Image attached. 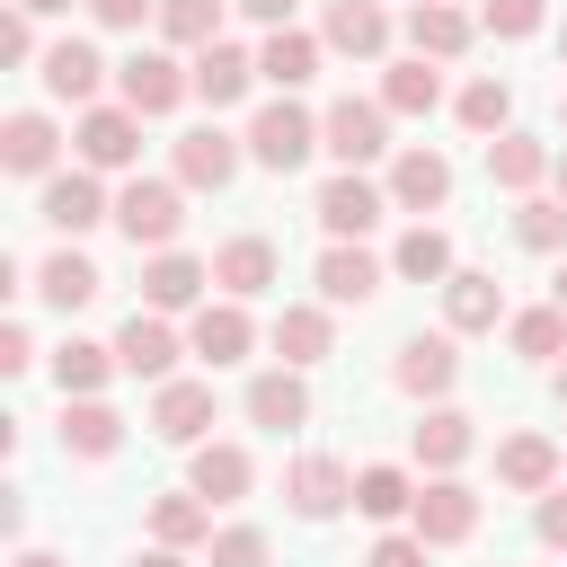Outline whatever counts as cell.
<instances>
[{"label": "cell", "mask_w": 567, "mask_h": 567, "mask_svg": "<svg viewBox=\"0 0 567 567\" xmlns=\"http://www.w3.org/2000/svg\"><path fill=\"white\" fill-rule=\"evenodd\" d=\"M186 97H195V62H177L168 44H142V53L115 62V106H133L142 124L151 115H177Z\"/></svg>", "instance_id": "1"}, {"label": "cell", "mask_w": 567, "mask_h": 567, "mask_svg": "<svg viewBox=\"0 0 567 567\" xmlns=\"http://www.w3.org/2000/svg\"><path fill=\"white\" fill-rule=\"evenodd\" d=\"M115 230L133 239V248H177V230H186V186L177 177H124L115 186Z\"/></svg>", "instance_id": "2"}, {"label": "cell", "mask_w": 567, "mask_h": 567, "mask_svg": "<svg viewBox=\"0 0 567 567\" xmlns=\"http://www.w3.org/2000/svg\"><path fill=\"white\" fill-rule=\"evenodd\" d=\"M310 151H319V115H310L301 97H266V106L248 115V159H257V168L292 177Z\"/></svg>", "instance_id": "3"}, {"label": "cell", "mask_w": 567, "mask_h": 567, "mask_svg": "<svg viewBox=\"0 0 567 567\" xmlns=\"http://www.w3.org/2000/svg\"><path fill=\"white\" fill-rule=\"evenodd\" d=\"M319 151H328L337 168H372V159L390 151V106H381V97H337V106L319 115Z\"/></svg>", "instance_id": "4"}, {"label": "cell", "mask_w": 567, "mask_h": 567, "mask_svg": "<svg viewBox=\"0 0 567 567\" xmlns=\"http://www.w3.org/2000/svg\"><path fill=\"white\" fill-rule=\"evenodd\" d=\"M71 151H80V168H97V177H133V159H142V115L97 97V106L71 124Z\"/></svg>", "instance_id": "5"}, {"label": "cell", "mask_w": 567, "mask_h": 567, "mask_svg": "<svg viewBox=\"0 0 567 567\" xmlns=\"http://www.w3.org/2000/svg\"><path fill=\"white\" fill-rule=\"evenodd\" d=\"M239 159H248V133L195 124V133H177V151H168V177H177V186H195V195H221V186L239 177Z\"/></svg>", "instance_id": "6"}, {"label": "cell", "mask_w": 567, "mask_h": 567, "mask_svg": "<svg viewBox=\"0 0 567 567\" xmlns=\"http://www.w3.org/2000/svg\"><path fill=\"white\" fill-rule=\"evenodd\" d=\"M461 381V337L452 328H434V337H408L399 354H390V390L399 399H425V408H443V390Z\"/></svg>", "instance_id": "7"}, {"label": "cell", "mask_w": 567, "mask_h": 567, "mask_svg": "<svg viewBox=\"0 0 567 567\" xmlns=\"http://www.w3.org/2000/svg\"><path fill=\"white\" fill-rule=\"evenodd\" d=\"M284 505H292L301 523H337V514L354 505V470H346L337 452H292V470H284Z\"/></svg>", "instance_id": "8"}, {"label": "cell", "mask_w": 567, "mask_h": 567, "mask_svg": "<svg viewBox=\"0 0 567 567\" xmlns=\"http://www.w3.org/2000/svg\"><path fill=\"white\" fill-rule=\"evenodd\" d=\"M35 80H44V97L53 106H97V89L115 80V62H97V44L89 35H62V44H44V62H35Z\"/></svg>", "instance_id": "9"}, {"label": "cell", "mask_w": 567, "mask_h": 567, "mask_svg": "<svg viewBox=\"0 0 567 567\" xmlns=\"http://www.w3.org/2000/svg\"><path fill=\"white\" fill-rule=\"evenodd\" d=\"M310 284H319V301H328V310H363V301L390 284V266H381L363 239H328V248H319V266H310Z\"/></svg>", "instance_id": "10"}, {"label": "cell", "mask_w": 567, "mask_h": 567, "mask_svg": "<svg viewBox=\"0 0 567 567\" xmlns=\"http://www.w3.org/2000/svg\"><path fill=\"white\" fill-rule=\"evenodd\" d=\"M35 213H44V221H53L62 239H80V230L115 221V195H106V177H97V168H62V177H44Z\"/></svg>", "instance_id": "11"}, {"label": "cell", "mask_w": 567, "mask_h": 567, "mask_svg": "<svg viewBox=\"0 0 567 567\" xmlns=\"http://www.w3.org/2000/svg\"><path fill=\"white\" fill-rule=\"evenodd\" d=\"M204 292H213V266L204 257H186V248H159V257H142V310H159V319H195L204 310Z\"/></svg>", "instance_id": "12"}, {"label": "cell", "mask_w": 567, "mask_h": 567, "mask_svg": "<svg viewBox=\"0 0 567 567\" xmlns=\"http://www.w3.org/2000/svg\"><path fill=\"white\" fill-rule=\"evenodd\" d=\"M408 532H416L425 549H461V540L478 532V487H461V478H425V487H416Z\"/></svg>", "instance_id": "13"}, {"label": "cell", "mask_w": 567, "mask_h": 567, "mask_svg": "<svg viewBox=\"0 0 567 567\" xmlns=\"http://www.w3.org/2000/svg\"><path fill=\"white\" fill-rule=\"evenodd\" d=\"M310 213H319V230H328V239H363V230L390 213V186H372L363 168H337V177L319 186V204H310Z\"/></svg>", "instance_id": "14"}, {"label": "cell", "mask_w": 567, "mask_h": 567, "mask_svg": "<svg viewBox=\"0 0 567 567\" xmlns=\"http://www.w3.org/2000/svg\"><path fill=\"white\" fill-rule=\"evenodd\" d=\"M275 275H284V257H275L266 230H239V239L213 248V292L221 301H257V292H275Z\"/></svg>", "instance_id": "15"}, {"label": "cell", "mask_w": 567, "mask_h": 567, "mask_svg": "<svg viewBox=\"0 0 567 567\" xmlns=\"http://www.w3.org/2000/svg\"><path fill=\"white\" fill-rule=\"evenodd\" d=\"M177 354H186V337H177L159 310H133V319L115 328V363H124L133 381H151V390H159V381H177Z\"/></svg>", "instance_id": "16"}, {"label": "cell", "mask_w": 567, "mask_h": 567, "mask_svg": "<svg viewBox=\"0 0 567 567\" xmlns=\"http://www.w3.org/2000/svg\"><path fill=\"white\" fill-rule=\"evenodd\" d=\"M53 159H62V124H53L44 106H18V115L0 124V168H9V177H35V186H44V177H62Z\"/></svg>", "instance_id": "17"}, {"label": "cell", "mask_w": 567, "mask_h": 567, "mask_svg": "<svg viewBox=\"0 0 567 567\" xmlns=\"http://www.w3.org/2000/svg\"><path fill=\"white\" fill-rule=\"evenodd\" d=\"M452 204V159L443 151H425V142H408L399 159H390V213H443Z\"/></svg>", "instance_id": "18"}, {"label": "cell", "mask_w": 567, "mask_h": 567, "mask_svg": "<svg viewBox=\"0 0 567 567\" xmlns=\"http://www.w3.org/2000/svg\"><path fill=\"white\" fill-rule=\"evenodd\" d=\"M248 346H257V319H248V301H204V310L186 319V354H195L204 372L239 363Z\"/></svg>", "instance_id": "19"}, {"label": "cell", "mask_w": 567, "mask_h": 567, "mask_svg": "<svg viewBox=\"0 0 567 567\" xmlns=\"http://www.w3.org/2000/svg\"><path fill=\"white\" fill-rule=\"evenodd\" d=\"M408 452H416V470H425V478H452V470L478 452V416H461V408L443 399V408H425V416H416Z\"/></svg>", "instance_id": "20"}, {"label": "cell", "mask_w": 567, "mask_h": 567, "mask_svg": "<svg viewBox=\"0 0 567 567\" xmlns=\"http://www.w3.org/2000/svg\"><path fill=\"white\" fill-rule=\"evenodd\" d=\"M266 346H275L292 372H310V363H328V346H337V310H328V301H284L275 328H266Z\"/></svg>", "instance_id": "21"}, {"label": "cell", "mask_w": 567, "mask_h": 567, "mask_svg": "<svg viewBox=\"0 0 567 567\" xmlns=\"http://www.w3.org/2000/svg\"><path fill=\"white\" fill-rule=\"evenodd\" d=\"M239 408H248V425H266V434H292V425H310V381H301L292 363H266V372L239 390Z\"/></svg>", "instance_id": "22"}, {"label": "cell", "mask_w": 567, "mask_h": 567, "mask_svg": "<svg viewBox=\"0 0 567 567\" xmlns=\"http://www.w3.org/2000/svg\"><path fill=\"white\" fill-rule=\"evenodd\" d=\"M151 434L159 443H213V381H159L151 390Z\"/></svg>", "instance_id": "23"}, {"label": "cell", "mask_w": 567, "mask_h": 567, "mask_svg": "<svg viewBox=\"0 0 567 567\" xmlns=\"http://www.w3.org/2000/svg\"><path fill=\"white\" fill-rule=\"evenodd\" d=\"M549 168H558V151H549L540 133H523V124L487 142V186H505V195H540Z\"/></svg>", "instance_id": "24"}, {"label": "cell", "mask_w": 567, "mask_h": 567, "mask_svg": "<svg viewBox=\"0 0 567 567\" xmlns=\"http://www.w3.org/2000/svg\"><path fill=\"white\" fill-rule=\"evenodd\" d=\"M496 319H514V310H505V284H496L487 266H461V275L443 284V328H452V337H487Z\"/></svg>", "instance_id": "25"}, {"label": "cell", "mask_w": 567, "mask_h": 567, "mask_svg": "<svg viewBox=\"0 0 567 567\" xmlns=\"http://www.w3.org/2000/svg\"><path fill=\"white\" fill-rule=\"evenodd\" d=\"M558 470H567V452H558L549 434H532V425L496 443V478H505L514 496H549V487H558Z\"/></svg>", "instance_id": "26"}, {"label": "cell", "mask_w": 567, "mask_h": 567, "mask_svg": "<svg viewBox=\"0 0 567 567\" xmlns=\"http://www.w3.org/2000/svg\"><path fill=\"white\" fill-rule=\"evenodd\" d=\"M319 44H328V53H354V62H381V53H390V18H381V0H328Z\"/></svg>", "instance_id": "27"}, {"label": "cell", "mask_w": 567, "mask_h": 567, "mask_svg": "<svg viewBox=\"0 0 567 567\" xmlns=\"http://www.w3.org/2000/svg\"><path fill=\"white\" fill-rule=\"evenodd\" d=\"M470 35H478V27H470L461 0H416V9H408V53H425V62H461Z\"/></svg>", "instance_id": "28"}, {"label": "cell", "mask_w": 567, "mask_h": 567, "mask_svg": "<svg viewBox=\"0 0 567 567\" xmlns=\"http://www.w3.org/2000/svg\"><path fill=\"white\" fill-rule=\"evenodd\" d=\"M248 89H257V53H248V44H230V35H221V44H204V53H195V97H204L213 115H221V106H239Z\"/></svg>", "instance_id": "29"}, {"label": "cell", "mask_w": 567, "mask_h": 567, "mask_svg": "<svg viewBox=\"0 0 567 567\" xmlns=\"http://www.w3.org/2000/svg\"><path fill=\"white\" fill-rule=\"evenodd\" d=\"M186 487H195L204 505H239V496L257 487V461H248L239 443H195V461H186Z\"/></svg>", "instance_id": "30"}, {"label": "cell", "mask_w": 567, "mask_h": 567, "mask_svg": "<svg viewBox=\"0 0 567 567\" xmlns=\"http://www.w3.org/2000/svg\"><path fill=\"white\" fill-rule=\"evenodd\" d=\"M97 284H106V275H97V266H89L71 239H62V248L35 266V301H44V310H62V319H71V310H89V301H97Z\"/></svg>", "instance_id": "31"}, {"label": "cell", "mask_w": 567, "mask_h": 567, "mask_svg": "<svg viewBox=\"0 0 567 567\" xmlns=\"http://www.w3.org/2000/svg\"><path fill=\"white\" fill-rule=\"evenodd\" d=\"M115 372H124V363H115V346H97V337H62V346H53V390H62V399H106Z\"/></svg>", "instance_id": "32"}, {"label": "cell", "mask_w": 567, "mask_h": 567, "mask_svg": "<svg viewBox=\"0 0 567 567\" xmlns=\"http://www.w3.org/2000/svg\"><path fill=\"white\" fill-rule=\"evenodd\" d=\"M62 452L71 461H115L124 452V416L106 399H62Z\"/></svg>", "instance_id": "33"}, {"label": "cell", "mask_w": 567, "mask_h": 567, "mask_svg": "<svg viewBox=\"0 0 567 567\" xmlns=\"http://www.w3.org/2000/svg\"><path fill=\"white\" fill-rule=\"evenodd\" d=\"M381 106H390V115H434V106H443V62H425V53L381 62Z\"/></svg>", "instance_id": "34"}, {"label": "cell", "mask_w": 567, "mask_h": 567, "mask_svg": "<svg viewBox=\"0 0 567 567\" xmlns=\"http://www.w3.org/2000/svg\"><path fill=\"white\" fill-rule=\"evenodd\" d=\"M390 275H408V284H452V275H461V257H452V230H434V221H408V230H399V248H390Z\"/></svg>", "instance_id": "35"}, {"label": "cell", "mask_w": 567, "mask_h": 567, "mask_svg": "<svg viewBox=\"0 0 567 567\" xmlns=\"http://www.w3.org/2000/svg\"><path fill=\"white\" fill-rule=\"evenodd\" d=\"M151 540H159V549H213V505H204L195 487L151 496Z\"/></svg>", "instance_id": "36"}, {"label": "cell", "mask_w": 567, "mask_h": 567, "mask_svg": "<svg viewBox=\"0 0 567 567\" xmlns=\"http://www.w3.org/2000/svg\"><path fill=\"white\" fill-rule=\"evenodd\" d=\"M416 487H425V478H408L399 461H372V470H354V514H372V523H408V514H416Z\"/></svg>", "instance_id": "37"}, {"label": "cell", "mask_w": 567, "mask_h": 567, "mask_svg": "<svg viewBox=\"0 0 567 567\" xmlns=\"http://www.w3.org/2000/svg\"><path fill=\"white\" fill-rule=\"evenodd\" d=\"M319 53H328L319 35H301V27H275V35L257 44V80H275V89L292 97V89H301V80L319 71Z\"/></svg>", "instance_id": "38"}, {"label": "cell", "mask_w": 567, "mask_h": 567, "mask_svg": "<svg viewBox=\"0 0 567 567\" xmlns=\"http://www.w3.org/2000/svg\"><path fill=\"white\" fill-rule=\"evenodd\" d=\"M452 115H461V124H470L478 142H496V133H514V89H505L496 71H478V80H461Z\"/></svg>", "instance_id": "39"}, {"label": "cell", "mask_w": 567, "mask_h": 567, "mask_svg": "<svg viewBox=\"0 0 567 567\" xmlns=\"http://www.w3.org/2000/svg\"><path fill=\"white\" fill-rule=\"evenodd\" d=\"M159 44H168V53L221 44V0H159Z\"/></svg>", "instance_id": "40"}, {"label": "cell", "mask_w": 567, "mask_h": 567, "mask_svg": "<svg viewBox=\"0 0 567 567\" xmlns=\"http://www.w3.org/2000/svg\"><path fill=\"white\" fill-rule=\"evenodd\" d=\"M505 337H514V354H523V363H558V354H567V310H558V301L514 310V319H505Z\"/></svg>", "instance_id": "41"}, {"label": "cell", "mask_w": 567, "mask_h": 567, "mask_svg": "<svg viewBox=\"0 0 567 567\" xmlns=\"http://www.w3.org/2000/svg\"><path fill=\"white\" fill-rule=\"evenodd\" d=\"M514 239H523L532 257H558V248H567V204H558V195H523V204H514Z\"/></svg>", "instance_id": "42"}, {"label": "cell", "mask_w": 567, "mask_h": 567, "mask_svg": "<svg viewBox=\"0 0 567 567\" xmlns=\"http://www.w3.org/2000/svg\"><path fill=\"white\" fill-rule=\"evenodd\" d=\"M478 27H487L496 44H523V35H540V27H549V0H487V9H478Z\"/></svg>", "instance_id": "43"}, {"label": "cell", "mask_w": 567, "mask_h": 567, "mask_svg": "<svg viewBox=\"0 0 567 567\" xmlns=\"http://www.w3.org/2000/svg\"><path fill=\"white\" fill-rule=\"evenodd\" d=\"M204 558H213V567H266V532H257V523H221Z\"/></svg>", "instance_id": "44"}, {"label": "cell", "mask_w": 567, "mask_h": 567, "mask_svg": "<svg viewBox=\"0 0 567 567\" xmlns=\"http://www.w3.org/2000/svg\"><path fill=\"white\" fill-rule=\"evenodd\" d=\"M0 62H9V71L44 62V44H35V18H27V9H0Z\"/></svg>", "instance_id": "45"}, {"label": "cell", "mask_w": 567, "mask_h": 567, "mask_svg": "<svg viewBox=\"0 0 567 567\" xmlns=\"http://www.w3.org/2000/svg\"><path fill=\"white\" fill-rule=\"evenodd\" d=\"M80 9H89V18L106 27V35H133L142 18H159V0H80Z\"/></svg>", "instance_id": "46"}, {"label": "cell", "mask_w": 567, "mask_h": 567, "mask_svg": "<svg viewBox=\"0 0 567 567\" xmlns=\"http://www.w3.org/2000/svg\"><path fill=\"white\" fill-rule=\"evenodd\" d=\"M363 567H434V549H425V540H416V532H381V540H372V558H363Z\"/></svg>", "instance_id": "47"}, {"label": "cell", "mask_w": 567, "mask_h": 567, "mask_svg": "<svg viewBox=\"0 0 567 567\" xmlns=\"http://www.w3.org/2000/svg\"><path fill=\"white\" fill-rule=\"evenodd\" d=\"M532 532H540V549H567V487H549L532 505Z\"/></svg>", "instance_id": "48"}, {"label": "cell", "mask_w": 567, "mask_h": 567, "mask_svg": "<svg viewBox=\"0 0 567 567\" xmlns=\"http://www.w3.org/2000/svg\"><path fill=\"white\" fill-rule=\"evenodd\" d=\"M0 372H9V381H18V372H35V337H27L18 319L0 328Z\"/></svg>", "instance_id": "49"}, {"label": "cell", "mask_w": 567, "mask_h": 567, "mask_svg": "<svg viewBox=\"0 0 567 567\" xmlns=\"http://www.w3.org/2000/svg\"><path fill=\"white\" fill-rule=\"evenodd\" d=\"M230 9H239V18H257V27L275 35V27H292V9H301V0H230Z\"/></svg>", "instance_id": "50"}, {"label": "cell", "mask_w": 567, "mask_h": 567, "mask_svg": "<svg viewBox=\"0 0 567 567\" xmlns=\"http://www.w3.org/2000/svg\"><path fill=\"white\" fill-rule=\"evenodd\" d=\"M133 567H186V549H159V540H151V549L133 558Z\"/></svg>", "instance_id": "51"}, {"label": "cell", "mask_w": 567, "mask_h": 567, "mask_svg": "<svg viewBox=\"0 0 567 567\" xmlns=\"http://www.w3.org/2000/svg\"><path fill=\"white\" fill-rule=\"evenodd\" d=\"M9 9H27V18H62L71 0H9Z\"/></svg>", "instance_id": "52"}, {"label": "cell", "mask_w": 567, "mask_h": 567, "mask_svg": "<svg viewBox=\"0 0 567 567\" xmlns=\"http://www.w3.org/2000/svg\"><path fill=\"white\" fill-rule=\"evenodd\" d=\"M9 567H71V558H53V549H18Z\"/></svg>", "instance_id": "53"}, {"label": "cell", "mask_w": 567, "mask_h": 567, "mask_svg": "<svg viewBox=\"0 0 567 567\" xmlns=\"http://www.w3.org/2000/svg\"><path fill=\"white\" fill-rule=\"evenodd\" d=\"M549 195H558V204H567V151H558V168H549Z\"/></svg>", "instance_id": "54"}, {"label": "cell", "mask_w": 567, "mask_h": 567, "mask_svg": "<svg viewBox=\"0 0 567 567\" xmlns=\"http://www.w3.org/2000/svg\"><path fill=\"white\" fill-rule=\"evenodd\" d=\"M549 390H558V399H567V354H558V363H549Z\"/></svg>", "instance_id": "55"}, {"label": "cell", "mask_w": 567, "mask_h": 567, "mask_svg": "<svg viewBox=\"0 0 567 567\" xmlns=\"http://www.w3.org/2000/svg\"><path fill=\"white\" fill-rule=\"evenodd\" d=\"M549 301H558V310H567V266H558V284H549Z\"/></svg>", "instance_id": "56"}, {"label": "cell", "mask_w": 567, "mask_h": 567, "mask_svg": "<svg viewBox=\"0 0 567 567\" xmlns=\"http://www.w3.org/2000/svg\"><path fill=\"white\" fill-rule=\"evenodd\" d=\"M558 62H567V27H558Z\"/></svg>", "instance_id": "57"}, {"label": "cell", "mask_w": 567, "mask_h": 567, "mask_svg": "<svg viewBox=\"0 0 567 567\" xmlns=\"http://www.w3.org/2000/svg\"><path fill=\"white\" fill-rule=\"evenodd\" d=\"M558 124H567V97H558Z\"/></svg>", "instance_id": "58"}]
</instances>
